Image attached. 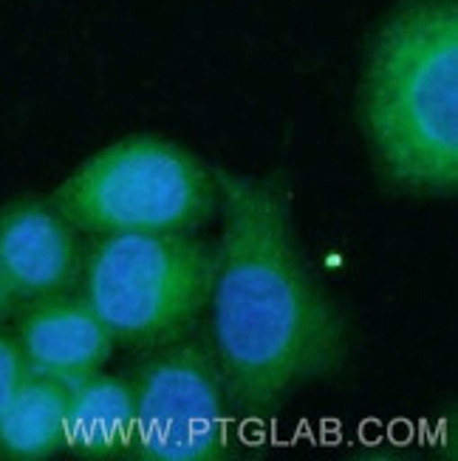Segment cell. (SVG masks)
Returning <instances> with one entry per match:
<instances>
[{
	"instance_id": "52a82bcc",
	"label": "cell",
	"mask_w": 458,
	"mask_h": 461,
	"mask_svg": "<svg viewBox=\"0 0 458 461\" xmlns=\"http://www.w3.org/2000/svg\"><path fill=\"white\" fill-rule=\"evenodd\" d=\"M14 339L31 374L68 385L103 371L116 348L85 297L74 292L29 303Z\"/></svg>"
},
{
	"instance_id": "ba28073f",
	"label": "cell",
	"mask_w": 458,
	"mask_h": 461,
	"mask_svg": "<svg viewBox=\"0 0 458 461\" xmlns=\"http://www.w3.org/2000/svg\"><path fill=\"white\" fill-rule=\"evenodd\" d=\"M136 399L125 376L96 371L71 385L68 402V450L105 461L133 453Z\"/></svg>"
},
{
	"instance_id": "3957f363",
	"label": "cell",
	"mask_w": 458,
	"mask_h": 461,
	"mask_svg": "<svg viewBox=\"0 0 458 461\" xmlns=\"http://www.w3.org/2000/svg\"><path fill=\"white\" fill-rule=\"evenodd\" d=\"M212 277L215 249L187 232H116L83 252L79 294L116 346L150 351L190 334Z\"/></svg>"
},
{
	"instance_id": "5b68a950",
	"label": "cell",
	"mask_w": 458,
	"mask_h": 461,
	"mask_svg": "<svg viewBox=\"0 0 458 461\" xmlns=\"http://www.w3.org/2000/svg\"><path fill=\"white\" fill-rule=\"evenodd\" d=\"M130 383L136 458L218 461L229 453L235 413L210 346L182 337L150 348Z\"/></svg>"
},
{
	"instance_id": "30bf717a",
	"label": "cell",
	"mask_w": 458,
	"mask_h": 461,
	"mask_svg": "<svg viewBox=\"0 0 458 461\" xmlns=\"http://www.w3.org/2000/svg\"><path fill=\"white\" fill-rule=\"evenodd\" d=\"M29 374L31 371L26 366L17 339L0 331V413H4V408L12 402V396L20 391V385L26 383Z\"/></svg>"
},
{
	"instance_id": "7a4b0ae2",
	"label": "cell",
	"mask_w": 458,
	"mask_h": 461,
	"mask_svg": "<svg viewBox=\"0 0 458 461\" xmlns=\"http://www.w3.org/2000/svg\"><path fill=\"white\" fill-rule=\"evenodd\" d=\"M360 125L385 182L416 198L458 185V0H400L373 29Z\"/></svg>"
},
{
	"instance_id": "8992f818",
	"label": "cell",
	"mask_w": 458,
	"mask_h": 461,
	"mask_svg": "<svg viewBox=\"0 0 458 461\" xmlns=\"http://www.w3.org/2000/svg\"><path fill=\"white\" fill-rule=\"evenodd\" d=\"M83 247L68 218L46 198H17L0 207V275L17 303L74 292Z\"/></svg>"
},
{
	"instance_id": "6da1fadb",
	"label": "cell",
	"mask_w": 458,
	"mask_h": 461,
	"mask_svg": "<svg viewBox=\"0 0 458 461\" xmlns=\"http://www.w3.org/2000/svg\"><path fill=\"white\" fill-rule=\"evenodd\" d=\"M221 210L210 292L212 354L235 419H261L340 371L348 326L301 258L281 178L212 170Z\"/></svg>"
},
{
	"instance_id": "8fae6325",
	"label": "cell",
	"mask_w": 458,
	"mask_h": 461,
	"mask_svg": "<svg viewBox=\"0 0 458 461\" xmlns=\"http://www.w3.org/2000/svg\"><path fill=\"white\" fill-rule=\"evenodd\" d=\"M14 303H17V300H14V294L9 292V286H6V280H4V275H0V323H4V320H6V314L14 309Z\"/></svg>"
},
{
	"instance_id": "9c48e42d",
	"label": "cell",
	"mask_w": 458,
	"mask_h": 461,
	"mask_svg": "<svg viewBox=\"0 0 458 461\" xmlns=\"http://www.w3.org/2000/svg\"><path fill=\"white\" fill-rule=\"evenodd\" d=\"M68 383L29 374L0 413V456L43 461L68 450Z\"/></svg>"
},
{
	"instance_id": "277c9868",
	"label": "cell",
	"mask_w": 458,
	"mask_h": 461,
	"mask_svg": "<svg viewBox=\"0 0 458 461\" xmlns=\"http://www.w3.org/2000/svg\"><path fill=\"white\" fill-rule=\"evenodd\" d=\"M49 202L76 232H187L218 212L215 173L182 145L130 136L94 153Z\"/></svg>"
}]
</instances>
